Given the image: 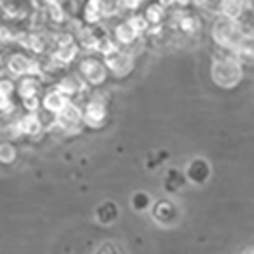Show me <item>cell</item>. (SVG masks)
Wrapping results in <instances>:
<instances>
[{"label":"cell","instance_id":"6da1fadb","mask_svg":"<svg viewBox=\"0 0 254 254\" xmlns=\"http://www.w3.org/2000/svg\"><path fill=\"white\" fill-rule=\"evenodd\" d=\"M210 76L219 87L222 88H234L244 76L243 61L236 55L219 56L212 60Z\"/></svg>","mask_w":254,"mask_h":254},{"label":"cell","instance_id":"7a4b0ae2","mask_svg":"<svg viewBox=\"0 0 254 254\" xmlns=\"http://www.w3.org/2000/svg\"><path fill=\"white\" fill-rule=\"evenodd\" d=\"M210 34L217 46L232 53L239 48L241 41L246 36L239 20H232L229 17H224V15H217V19L212 24Z\"/></svg>","mask_w":254,"mask_h":254},{"label":"cell","instance_id":"3957f363","mask_svg":"<svg viewBox=\"0 0 254 254\" xmlns=\"http://www.w3.org/2000/svg\"><path fill=\"white\" fill-rule=\"evenodd\" d=\"M78 69L81 80H85L90 85H95V87L104 83L109 75V69L105 66V63L102 60L95 58V56H87V58L81 60Z\"/></svg>","mask_w":254,"mask_h":254},{"label":"cell","instance_id":"277c9868","mask_svg":"<svg viewBox=\"0 0 254 254\" xmlns=\"http://www.w3.org/2000/svg\"><path fill=\"white\" fill-rule=\"evenodd\" d=\"M7 69L14 76H41L43 75V68L41 63L36 60H31L29 56L22 55V53H15L7 61Z\"/></svg>","mask_w":254,"mask_h":254},{"label":"cell","instance_id":"5b68a950","mask_svg":"<svg viewBox=\"0 0 254 254\" xmlns=\"http://www.w3.org/2000/svg\"><path fill=\"white\" fill-rule=\"evenodd\" d=\"M104 63L109 71H112L116 76H126L134 69L132 55L124 49H116L114 53L104 56Z\"/></svg>","mask_w":254,"mask_h":254},{"label":"cell","instance_id":"8992f818","mask_svg":"<svg viewBox=\"0 0 254 254\" xmlns=\"http://www.w3.org/2000/svg\"><path fill=\"white\" fill-rule=\"evenodd\" d=\"M105 117H107V109H105V102L98 100V98H92L87 105H85L83 110V121L87 122L88 126L98 127L105 122Z\"/></svg>","mask_w":254,"mask_h":254},{"label":"cell","instance_id":"52a82bcc","mask_svg":"<svg viewBox=\"0 0 254 254\" xmlns=\"http://www.w3.org/2000/svg\"><path fill=\"white\" fill-rule=\"evenodd\" d=\"M107 0H87L83 7V19L88 26L98 24L107 15Z\"/></svg>","mask_w":254,"mask_h":254},{"label":"cell","instance_id":"ba28073f","mask_svg":"<svg viewBox=\"0 0 254 254\" xmlns=\"http://www.w3.org/2000/svg\"><path fill=\"white\" fill-rule=\"evenodd\" d=\"M114 38H116V43L129 46V44L136 43L141 38V34L134 29L129 20H122V22H119L116 26V29H114Z\"/></svg>","mask_w":254,"mask_h":254},{"label":"cell","instance_id":"9c48e42d","mask_svg":"<svg viewBox=\"0 0 254 254\" xmlns=\"http://www.w3.org/2000/svg\"><path fill=\"white\" fill-rule=\"evenodd\" d=\"M68 102H69V98L66 95H63L58 88H55V90H51V92H48L46 95H44L43 107H44L46 112H51V114H55V116H58L61 110L66 107Z\"/></svg>","mask_w":254,"mask_h":254},{"label":"cell","instance_id":"30bf717a","mask_svg":"<svg viewBox=\"0 0 254 254\" xmlns=\"http://www.w3.org/2000/svg\"><path fill=\"white\" fill-rule=\"evenodd\" d=\"M17 129L19 134H26V136H38V134L43 130V122L38 114H31L27 112L26 116H22L20 119H17Z\"/></svg>","mask_w":254,"mask_h":254},{"label":"cell","instance_id":"8fae6325","mask_svg":"<svg viewBox=\"0 0 254 254\" xmlns=\"http://www.w3.org/2000/svg\"><path fill=\"white\" fill-rule=\"evenodd\" d=\"M76 55H78V44L71 43V44H66V46L56 48V51L53 53L51 60L56 66H66V64H69L76 58Z\"/></svg>","mask_w":254,"mask_h":254},{"label":"cell","instance_id":"7c38bea8","mask_svg":"<svg viewBox=\"0 0 254 254\" xmlns=\"http://www.w3.org/2000/svg\"><path fill=\"white\" fill-rule=\"evenodd\" d=\"M19 97L22 98H31V97H38L41 92V81L39 76H22L19 81V87H17Z\"/></svg>","mask_w":254,"mask_h":254},{"label":"cell","instance_id":"4fadbf2b","mask_svg":"<svg viewBox=\"0 0 254 254\" xmlns=\"http://www.w3.org/2000/svg\"><path fill=\"white\" fill-rule=\"evenodd\" d=\"M56 88H58L63 95H66L69 98V97L76 95V93H80L81 90H83V81H81V78H76V76H73V75H68V76H63V78L56 83Z\"/></svg>","mask_w":254,"mask_h":254},{"label":"cell","instance_id":"5bb4252c","mask_svg":"<svg viewBox=\"0 0 254 254\" xmlns=\"http://www.w3.org/2000/svg\"><path fill=\"white\" fill-rule=\"evenodd\" d=\"M246 9H248L246 7V0H225L220 15L232 20H239V17H243Z\"/></svg>","mask_w":254,"mask_h":254},{"label":"cell","instance_id":"9a60e30c","mask_svg":"<svg viewBox=\"0 0 254 254\" xmlns=\"http://www.w3.org/2000/svg\"><path fill=\"white\" fill-rule=\"evenodd\" d=\"M98 39H100V36L97 34L92 26L81 27L80 32H78V44L85 49H95L97 51Z\"/></svg>","mask_w":254,"mask_h":254},{"label":"cell","instance_id":"2e32d148","mask_svg":"<svg viewBox=\"0 0 254 254\" xmlns=\"http://www.w3.org/2000/svg\"><path fill=\"white\" fill-rule=\"evenodd\" d=\"M232 55H236L241 61L243 60H254V34H246L241 41L239 48Z\"/></svg>","mask_w":254,"mask_h":254},{"label":"cell","instance_id":"e0dca14e","mask_svg":"<svg viewBox=\"0 0 254 254\" xmlns=\"http://www.w3.org/2000/svg\"><path fill=\"white\" fill-rule=\"evenodd\" d=\"M165 15H166V9L163 5H159L158 2L149 3L144 10V17L147 19L149 26H159L161 20L165 19Z\"/></svg>","mask_w":254,"mask_h":254},{"label":"cell","instance_id":"ac0fdd59","mask_svg":"<svg viewBox=\"0 0 254 254\" xmlns=\"http://www.w3.org/2000/svg\"><path fill=\"white\" fill-rule=\"evenodd\" d=\"M178 29L185 34H195L200 29V22L193 14H183L178 20Z\"/></svg>","mask_w":254,"mask_h":254},{"label":"cell","instance_id":"d6986e66","mask_svg":"<svg viewBox=\"0 0 254 254\" xmlns=\"http://www.w3.org/2000/svg\"><path fill=\"white\" fill-rule=\"evenodd\" d=\"M29 51L36 53V55H43L46 51V39L39 34H31L26 38V43H22Z\"/></svg>","mask_w":254,"mask_h":254},{"label":"cell","instance_id":"ffe728a7","mask_svg":"<svg viewBox=\"0 0 254 254\" xmlns=\"http://www.w3.org/2000/svg\"><path fill=\"white\" fill-rule=\"evenodd\" d=\"M17 159V149L10 142H0V163L10 165Z\"/></svg>","mask_w":254,"mask_h":254},{"label":"cell","instance_id":"44dd1931","mask_svg":"<svg viewBox=\"0 0 254 254\" xmlns=\"http://www.w3.org/2000/svg\"><path fill=\"white\" fill-rule=\"evenodd\" d=\"M98 220H100L102 224H109V222H112L114 219L117 217V208L114 203H104L100 208H98Z\"/></svg>","mask_w":254,"mask_h":254},{"label":"cell","instance_id":"7402d4cb","mask_svg":"<svg viewBox=\"0 0 254 254\" xmlns=\"http://www.w3.org/2000/svg\"><path fill=\"white\" fill-rule=\"evenodd\" d=\"M46 14L51 17L53 22H56V24H61L64 20V7L63 5H60V3H48V10H46Z\"/></svg>","mask_w":254,"mask_h":254},{"label":"cell","instance_id":"603a6c76","mask_svg":"<svg viewBox=\"0 0 254 254\" xmlns=\"http://www.w3.org/2000/svg\"><path fill=\"white\" fill-rule=\"evenodd\" d=\"M198 3H200V7L205 9L207 12H212V14L220 15L225 0H198Z\"/></svg>","mask_w":254,"mask_h":254},{"label":"cell","instance_id":"cb8c5ba5","mask_svg":"<svg viewBox=\"0 0 254 254\" xmlns=\"http://www.w3.org/2000/svg\"><path fill=\"white\" fill-rule=\"evenodd\" d=\"M129 22L132 24V27L136 29L139 34H144V32L149 29V22H147V19L144 17V14H134L132 17L129 19Z\"/></svg>","mask_w":254,"mask_h":254},{"label":"cell","instance_id":"d4e9b609","mask_svg":"<svg viewBox=\"0 0 254 254\" xmlns=\"http://www.w3.org/2000/svg\"><path fill=\"white\" fill-rule=\"evenodd\" d=\"M144 0H117L116 5L117 9H122V10H137L139 7L142 5Z\"/></svg>","mask_w":254,"mask_h":254},{"label":"cell","instance_id":"484cf974","mask_svg":"<svg viewBox=\"0 0 254 254\" xmlns=\"http://www.w3.org/2000/svg\"><path fill=\"white\" fill-rule=\"evenodd\" d=\"M14 90H15L14 81L9 78H0V95L10 98V95L14 93Z\"/></svg>","mask_w":254,"mask_h":254},{"label":"cell","instance_id":"4316f807","mask_svg":"<svg viewBox=\"0 0 254 254\" xmlns=\"http://www.w3.org/2000/svg\"><path fill=\"white\" fill-rule=\"evenodd\" d=\"M22 104H24V109H26L27 112L34 114V112H38L41 100H39V97H31V98H24Z\"/></svg>","mask_w":254,"mask_h":254},{"label":"cell","instance_id":"83f0119b","mask_svg":"<svg viewBox=\"0 0 254 254\" xmlns=\"http://www.w3.org/2000/svg\"><path fill=\"white\" fill-rule=\"evenodd\" d=\"M12 109H14V107H12V100H10V98L0 95V114H7V112H10Z\"/></svg>","mask_w":254,"mask_h":254},{"label":"cell","instance_id":"f1b7e54d","mask_svg":"<svg viewBox=\"0 0 254 254\" xmlns=\"http://www.w3.org/2000/svg\"><path fill=\"white\" fill-rule=\"evenodd\" d=\"M12 39H14V38H12V32L7 29L5 26L0 27V41H5V43H7V41H12Z\"/></svg>","mask_w":254,"mask_h":254},{"label":"cell","instance_id":"f546056e","mask_svg":"<svg viewBox=\"0 0 254 254\" xmlns=\"http://www.w3.org/2000/svg\"><path fill=\"white\" fill-rule=\"evenodd\" d=\"M246 7L254 10V0H246Z\"/></svg>","mask_w":254,"mask_h":254}]
</instances>
